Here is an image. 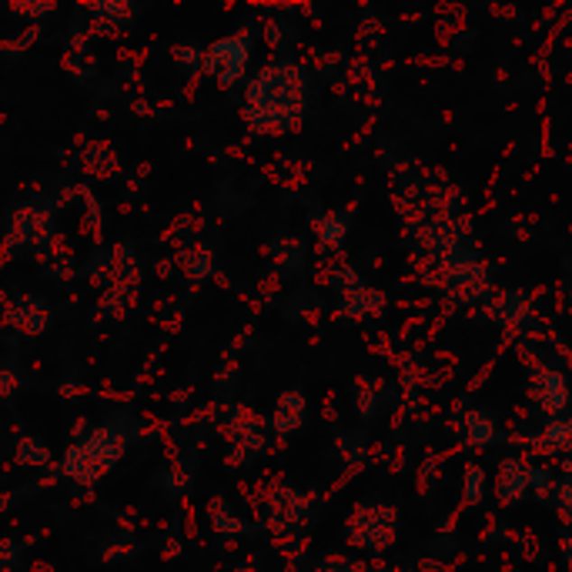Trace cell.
Listing matches in <instances>:
<instances>
[{"mask_svg": "<svg viewBox=\"0 0 572 572\" xmlns=\"http://www.w3.org/2000/svg\"><path fill=\"white\" fill-rule=\"evenodd\" d=\"M127 435L117 429L115 422L94 429L84 442L68 448V458H64V475L80 485H94L97 479H104L107 472L115 469V462L125 456Z\"/></svg>", "mask_w": 572, "mask_h": 572, "instance_id": "obj_1", "label": "cell"}, {"mask_svg": "<svg viewBox=\"0 0 572 572\" xmlns=\"http://www.w3.org/2000/svg\"><path fill=\"white\" fill-rule=\"evenodd\" d=\"M248 37H225V41H217V44L208 47L205 54V70L208 74H215L217 84H235L241 78V70L248 64Z\"/></svg>", "mask_w": 572, "mask_h": 572, "instance_id": "obj_2", "label": "cell"}, {"mask_svg": "<svg viewBox=\"0 0 572 572\" xmlns=\"http://www.w3.org/2000/svg\"><path fill=\"white\" fill-rule=\"evenodd\" d=\"M7 325L14 328H21L27 335H41L47 332V325H51V311H47V301L44 298H34V295H23L17 298L11 309H7Z\"/></svg>", "mask_w": 572, "mask_h": 572, "instance_id": "obj_3", "label": "cell"}, {"mask_svg": "<svg viewBox=\"0 0 572 572\" xmlns=\"http://www.w3.org/2000/svg\"><path fill=\"white\" fill-rule=\"evenodd\" d=\"M94 34H111V31H121L127 23L138 21V7L134 4H125V0H111V4H94Z\"/></svg>", "mask_w": 572, "mask_h": 572, "instance_id": "obj_4", "label": "cell"}, {"mask_svg": "<svg viewBox=\"0 0 572 572\" xmlns=\"http://www.w3.org/2000/svg\"><path fill=\"white\" fill-rule=\"evenodd\" d=\"M17 462H21V466H34V469H41V466L51 462V448H47L41 438H34V435H23L21 446H17Z\"/></svg>", "mask_w": 572, "mask_h": 572, "instance_id": "obj_5", "label": "cell"}, {"mask_svg": "<svg viewBox=\"0 0 572 572\" xmlns=\"http://www.w3.org/2000/svg\"><path fill=\"white\" fill-rule=\"evenodd\" d=\"M181 268H184V275L205 278L208 272H211V254H208L205 248H188V252H181Z\"/></svg>", "mask_w": 572, "mask_h": 572, "instance_id": "obj_6", "label": "cell"}, {"mask_svg": "<svg viewBox=\"0 0 572 572\" xmlns=\"http://www.w3.org/2000/svg\"><path fill=\"white\" fill-rule=\"evenodd\" d=\"M51 11H54V4H27V0L14 4V14H21V17H44Z\"/></svg>", "mask_w": 572, "mask_h": 572, "instance_id": "obj_7", "label": "cell"}, {"mask_svg": "<svg viewBox=\"0 0 572 572\" xmlns=\"http://www.w3.org/2000/svg\"><path fill=\"white\" fill-rule=\"evenodd\" d=\"M21 542H17V539H4V542H0V566H14V562L21 559Z\"/></svg>", "mask_w": 572, "mask_h": 572, "instance_id": "obj_8", "label": "cell"}, {"mask_svg": "<svg viewBox=\"0 0 572 572\" xmlns=\"http://www.w3.org/2000/svg\"><path fill=\"white\" fill-rule=\"evenodd\" d=\"M14 389H17V375H11V372H0V395H11Z\"/></svg>", "mask_w": 572, "mask_h": 572, "instance_id": "obj_9", "label": "cell"}]
</instances>
